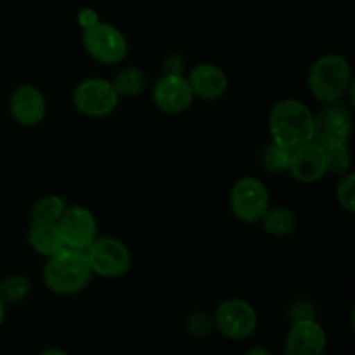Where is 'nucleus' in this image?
Wrapping results in <instances>:
<instances>
[{"mask_svg":"<svg viewBox=\"0 0 355 355\" xmlns=\"http://www.w3.org/2000/svg\"><path fill=\"white\" fill-rule=\"evenodd\" d=\"M194 97L203 101H217L225 96L229 89V78L224 69L211 62H200L193 66L187 76Z\"/></svg>","mask_w":355,"mask_h":355,"instance_id":"obj_15","label":"nucleus"},{"mask_svg":"<svg viewBox=\"0 0 355 355\" xmlns=\"http://www.w3.org/2000/svg\"><path fill=\"white\" fill-rule=\"evenodd\" d=\"M291 322L304 321V319H315V307L309 300H297L290 307Z\"/></svg>","mask_w":355,"mask_h":355,"instance_id":"obj_25","label":"nucleus"},{"mask_svg":"<svg viewBox=\"0 0 355 355\" xmlns=\"http://www.w3.org/2000/svg\"><path fill=\"white\" fill-rule=\"evenodd\" d=\"M31 293V283L23 274H10L0 283V298L6 305H16L26 300Z\"/></svg>","mask_w":355,"mask_h":355,"instance_id":"obj_20","label":"nucleus"},{"mask_svg":"<svg viewBox=\"0 0 355 355\" xmlns=\"http://www.w3.org/2000/svg\"><path fill=\"white\" fill-rule=\"evenodd\" d=\"M42 277L49 291L61 297H71L89 288L94 272L85 252L64 246L52 257H47Z\"/></svg>","mask_w":355,"mask_h":355,"instance_id":"obj_1","label":"nucleus"},{"mask_svg":"<svg viewBox=\"0 0 355 355\" xmlns=\"http://www.w3.org/2000/svg\"><path fill=\"white\" fill-rule=\"evenodd\" d=\"M184 329L193 338H207L215 331V319L214 314L208 311H193L186 318Z\"/></svg>","mask_w":355,"mask_h":355,"instance_id":"obj_22","label":"nucleus"},{"mask_svg":"<svg viewBox=\"0 0 355 355\" xmlns=\"http://www.w3.org/2000/svg\"><path fill=\"white\" fill-rule=\"evenodd\" d=\"M263 231L267 234L274 236V238H286V236L293 234L297 229L298 218L291 208L286 207H269L266 215L260 220Z\"/></svg>","mask_w":355,"mask_h":355,"instance_id":"obj_17","label":"nucleus"},{"mask_svg":"<svg viewBox=\"0 0 355 355\" xmlns=\"http://www.w3.org/2000/svg\"><path fill=\"white\" fill-rule=\"evenodd\" d=\"M111 83H113L114 90L120 97H137L146 90L148 76L137 66H128V68H123L120 73H116Z\"/></svg>","mask_w":355,"mask_h":355,"instance_id":"obj_18","label":"nucleus"},{"mask_svg":"<svg viewBox=\"0 0 355 355\" xmlns=\"http://www.w3.org/2000/svg\"><path fill=\"white\" fill-rule=\"evenodd\" d=\"M350 165H352V156L347 144L326 149V172L342 177L350 172Z\"/></svg>","mask_w":355,"mask_h":355,"instance_id":"obj_23","label":"nucleus"},{"mask_svg":"<svg viewBox=\"0 0 355 355\" xmlns=\"http://www.w3.org/2000/svg\"><path fill=\"white\" fill-rule=\"evenodd\" d=\"M9 113L21 127H35L47 114V101L37 87L19 85L9 97Z\"/></svg>","mask_w":355,"mask_h":355,"instance_id":"obj_12","label":"nucleus"},{"mask_svg":"<svg viewBox=\"0 0 355 355\" xmlns=\"http://www.w3.org/2000/svg\"><path fill=\"white\" fill-rule=\"evenodd\" d=\"M163 73L165 75H184V59L179 54L166 55L163 61Z\"/></svg>","mask_w":355,"mask_h":355,"instance_id":"obj_27","label":"nucleus"},{"mask_svg":"<svg viewBox=\"0 0 355 355\" xmlns=\"http://www.w3.org/2000/svg\"><path fill=\"white\" fill-rule=\"evenodd\" d=\"M229 207L243 224H259L270 207V194L266 184L257 177H241L232 186Z\"/></svg>","mask_w":355,"mask_h":355,"instance_id":"obj_6","label":"nucleus"},{"mask_svg":"<svg viewBox=\"0 0 355 355\" xmlns=\"http://www.w3.org/2000/svg\"><path fill=\"white\" fill-rule=\"evenodd\" d=\"M66 207L68 205H66L64 198H61L59 194H49V196L35 201L30 211V218L33 224H55Z\"/></svg>","mask_w":355,"mask_h":355,"instance_id":"obj_19","label":"nucleus"},{"mask_svg":"<svg viewBox=\"0 0 355 355\" xmlns=\"http://www.w3.org/2000/svg\"><path fill=\"white\" fill-rule=\"evenodd\" d=\"M314 113L305 103L297 99H283L276 103L267 118L270 141L281 148L293 151L312 141Z\"/></svg>","mask_w":355,"mask_h":355,"instance_id":"obj_2","label":"nucleus"},{"mask_svg":"<svg viewBox=\"0 0 355 355\" xmlns=\"http://www.w3.org/2000/svg\"><path fill=\"white\" fill-rule=\"evenodd\" d=\"M350 83H352V69L349 61L338 54L322 55L309 69V92L322 104L343 99Z\"/></svg>","mask_w":355,"mask_h":355,"instance_id":"obj_3","label":"nucleus"},{"mask_svg":"<svg viewBox=\"0 0 355 355\" xmlns=\"http://www.w3.org/2000/svg\"><path fill=\"white\" fill-rule=\"evenodd\" d=\"M76 21H78L82 30H89V28L96 26L97 23H101L97 10L90 9V7H83V9L78 12V16H76Z\"/></svg>","mask_w":355,"mask_h":355,"instance_id":"obj_26","label":"nucleus"},{"mask_svg":"<svg viewBox=\"0 0 355 355\" xmlns=\"http://www.w3.org/2000/svg\"><path fill=\"white\" fill-rule=\"evenodd\" d=\"M290 158H291V151L281 148L279 144H276V142L272 141H270L262 151L263 168H266L269 173H274V175H281V173L288 172Z\"/></svg>","mask_w":355,"mask_h":355,"instance_id":"obj_21","label":"nucleus"},{"mask_svg":"<svg viewBox=\"0 0 355 355\" xmlns=\"http://www.w3.org/2000/svg\"><path fill=\"white\" fill-rule=\"evenodd\" d=\"M82 45L87 54L101 64H118L127 58L128 42L123 31L110 23H97L83 30Z\"/></svg>","mask_w":355,"mask_h":355,"instance_id":"obj_9","label":"nucleus"},{"mask_svg":"<svg viewBox=\"0 0 355 355\" xmlns=\"http://www.w3.org/2000/svg\"><path fill=\"white\" fill-rule=\"evenodd\" d=\"M87 260L92 269L94 276L104 277V279H118L123 277L132 267L130 250L123 241L111 236L99 238L85 250Z\"/></svg>","mask_w":355,"mask_h":355,"instance_id":"obj_5","label":"nucleus"},{"mask_svg":"<svg viewBox=\"0 0 355 355\" xmlns=\"http://www.w3.org/2000/svg\"><path fill=\"white\" fill-rule=\"evenodd\" d=\"M245 354L248 355H257V354H263V355H270V352L267 349H260V347H253V349H248Z\"/></svg>","mask_w":355,"mask_h":355,"instance_id":"obj_28","label":"nucleus"},{"mask_svg":"<svg viewBox=\"0 0 355 355\" xmlns=\"http://www.w3.org/2000/svg\"><path fill=\"white\" fill-rule=\"evenodd\" d=\"M336 201L349 214L355 211V173L347 172L336 186Z\"/></svg>","mask_w":355,"mask_h":355,"instance_id":"obj_24","label":"nucleus"},{"mask_svg":"<svg viewBox=\"0 0 355 355\" xmlns=\"http://www.w3.org/2000/svg\"><path fill=\"white\" fill-rule=\"evenodd\" d=\"M55 224L61 232L64 246L80 250V252H85L96 241L97 231H99L96 215L92 214V210L82 207V205L66 207V210L62 211Z\"/></svg>","mask_w":355,"mask_h":355,"instance_id":"obj_10","label":"nucleus"},{"mask_svg":"<svg viewBox=\"0 0 355 355\" xmlns=\"http://www.w3.org/2000/svg\"><path fill=\"white\" fill-rule=\"evenodd\" d=\"M215 329L227 340H248L259 328V314L250 302L243 298H227L214 314Z\"/></svg>","mask_w":355,"mask_h":355,"instance_id":"obj_8","label":"nucleus"},{"mask_svg":"<svg viewBox=\"0 0 355 355\" xmlns=\"http://www.w3.org/2000/svg\"><path fill=\"white\" fill-rule=\"evenodd\" d=\"M3 319H6V304H3V300L0 298V328H2L3 324Z\"/></svg>","mask_w":355,"mask_h":355,"instance_id":"obj_29","label":"nucleus"},{"mask_svg":"<svg viewBox=\"0 0 355 355\" xmlns=\"http://www.w3.org/2000/svg\"><path fill=\"white\" fill-rule=\"evenodd\" d=\"M352 128L354 120L350 104L343 99L324 103V106L314 114L312 141L321 144L324 149L349 144Z\"/></svg>","mask_w":355,"mask_h":355,"instance_id":"obj_4","label":"nucleus"},{"mask_svg":"<svg viewBox=\"0 0 355 355\" xmlns=\"http://www.w3.org/2000/svg\"><path fill=\"white\" fill-rule=\"evenodd\" d=\"M326 345L328 336L315 319L293 322L284 340V350L288 355H321Z\"/></svg>","mask_w":355,"mask_h":355,"instance_id":"obj_14","label":"nucleus"},{"mask_svg":"<svg viewBox=\"0 0 355 355\" xmlns=\"http://www.w3.org/2000/svg\"><path fill=\"white\" fill-rule=\"evenodd\" d=\"M51 354H58V355H66L68 352L66 350H58V349H49V350H44L42 355H51Z\"/></svg>","mask_w":355,"mask_h":355,"instance_id":"obj_30","label":"nucleus"},{"mask_svg":"<svg viewBox=\"0 0 355 355\" xmlns=\"http://www.w3.org/2000/svg\"><path fill=\"white\" fill-rule=\"evenodd\" d=\"M153 104L165 114H180L191 107L194 94L191 90L187 76L165 75L163 73L151 89Z\"/></svg>","mask_w":355,"mask_h":355,"instance_id":"obj_11","label":"nucleus"},{"mask_svg":"<svg viewBox=\"0 0 355 355\" xmlns=\"http://www.w3.org/2000/svg\"><path fill=\"white\" fill-rule=\"evenodd\" d=\"M291 173L297 182L314 184L326 175V149L315 141L307 142L300 148L291 151L290 166Z\"/></svg>","mask_w":355,"mask_h":355,"instance_id":"obj_13","label":"nucleus"},{"mask_svg":"<svg viewBox=\"0 0 355 355\" xmlns=\"http://www.w3.org/2000/svg\"><path fill=\"white\" fill-rule=\"evenodd\" d=\"M28 245L35 253L45 259L64 248L58 224H31L28 231Z\"/></svg>","mask_w":355,"mask_h":355,"instance_id":"obj_16","label":"nucleus"},{"mask_svg":"<svg viewBox=\"0 0 355 355\" xmlns=\"http://www.w3.org/2000/svg\"><path fill=\"white\" fill-rule=\"evenodd\" d=\"M120 103V96L113 83L101 76L82 80L73 90V104L76 111L89 118H106Z\"/></svg>","mask_w":355,"mask_h":355,"instance_id":"obj_7","label":"nucleus"}]
</instances>
